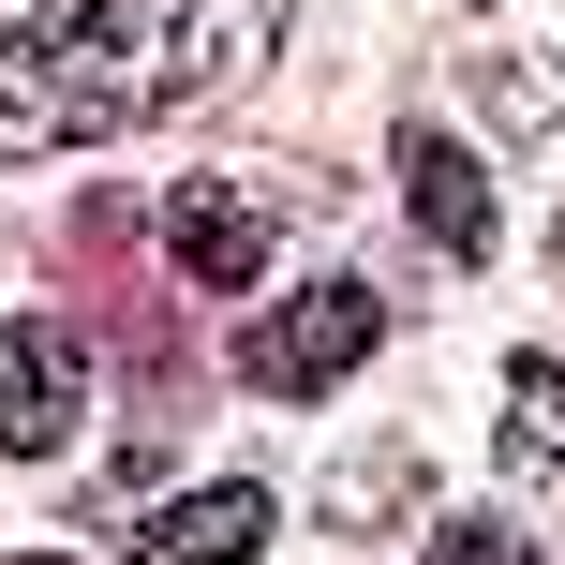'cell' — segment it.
I'll list each match as a JSON object with an SVG mask.
<instances>
[{"mask_svg": "<svg viewBox=\"0 0 565 565\" xmlns=\"http://www.w3.org/2000/svg\"><path fill=\"white\" fill-rule=\"evenodd\" d=\"M507 461H565V358H507Z\"/></svg>", "mask_w": 565, "mask_h": 565, "instance_id": "cell-9", "label": "cell"}, {"mask_svg": "<svg viewBox=\"0 0 565 565\" xmlns=\"http://www.w3.org/2000/svg\"><path fill=\"white\" fill-rule=\"evenodd\" d=\"M119 551H135V565H238V551H268V491L254 477H209V491H179V507H149Z\"/></svg>", "mask_w": 565, "mask_h": 565, "instance_id": "cell-7", "label": "cell"}, {"mask_svg": "<svg viewBox=\"0 0 565 565\" xmlns=\"http://www.w3.org/2000/svg\"><path fill=\"white\" fill-rule=\"evenodd\" d=\"M402 507H417V447H372V461L328 477V536H387Z\"/></svg>", "mask_w": 565, "mask_h": 565, "instance_id": "cell-8", "label": "cell"}, {"mask_svg": "<svg viewBox=\"0 0 565 565\" xmlns=\"http://www.w3.org/2000/svg\"><path fill=\"white\" fill-rule=\"evenodd\" d=\"M447 75L491 135H565V0H477L447 30Z\"/></svg>", "mask_w": 565, "mask_h": 565, "instance_id": "cell-3", "label": "cell"}, {"mask_svg": "<svg viewBox=\"0 0 565 565\" xmlns=\"http://www.w3.org/2000/svg\"><path fill=\"white\" fill-rule=\"evenodd\" d=\"M164 254H179V282H268V194H238V179H179L164 194Z\"/></svg>", "mask_w": 565, "mask_h": 565, "instance_id": "cell-6", "label": "cell"}, {"mask_svg": "<svg viewBox=\"0 0 565 565\" xmlns=\"http://www.w3.org/2000/svg\"><path fill=\"white\" fill-rule=\"evenodd\" d=\"M551 268H565V238H551Z\"/></svg>", "mask_w": 565, "mask_h": 565, "instance_id": "cell-11", "label": "cell"}, {"mask_svg": "<svg viewBox=\"0 0 565 565\" xmlns=\"http://www.w3.org/2000/svg\"><path fill=\"white\" fill-rule=\"evenodd\" d=\"M387 164H402V209H417V238H431L447 268H477V254H491V164L447 135V119H417Z\"/></svg>", "mask_w": 565, "mask_h": 565, "instance_id": "cell-5", "label": "cell"}, {"mask_svg": "<svg viewBox=\"0 0 565 565\" xmlns=\"http://www.w3.org/2000/svg\"><path fill=\"white\" fill-rule=\"evenodd\" d=\"M75 402H89V342L45 328V312H15V328H0V447L15 461L75 447Z\"/></svg>", "mask_w": 565, "mask_h": 565, "instance_id": "cell-4", "label": "cell"}, {"mask_svg": "<svg viewBox=\"0 0 565 565\" xmlns=\"http://www.w3.org/2000/svg\"><path fill=\"white\" fill-rule=\"evenodd\" d=\"M282 0H45L0 30V149H105L135 119H179L209 89H254Z\"/></svg>", "mask_w": 565, "mask_h": 565, "instance_id": "cell-1", "label": "cell"}, {"mask_svg": "<svg viewBox=\"0 0 565 565\" xmlns=\"http://www.w3.org/2000/svg\"><path fill=\"white\" fill-rule=\"evenodd\" d=\"M387 342V298H372L358 268H328V282H282V298L238 328V387H268V402H328L342 372Z\"/></svg>", "mask_w": 565, "mask_h": 565, "instance_id": "cell-2", "label": "cell"}, {"mask_svg": "<svg viewBox=\"0 0 565 565\" xmlns=\"http://www.w3.org/2000/svg\"><path fill=\"white\" fill-rule=\"evenodd\" d=\"M431 565H536V551H521V521H507V507H461L447 536H431Z\"/></svg>", "mask_w": 565, "mask_h": 565, "instance_id": "cell-10", "label": "cell"}]
</instances>
